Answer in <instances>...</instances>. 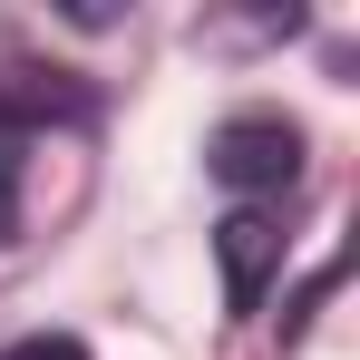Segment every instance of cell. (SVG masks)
Here are the masks:
<instances>
[{
  "label": "cell",
  "mask_w": 360,
  "mask_h": 360,
  "mask_svg": "<svg viewBox=\"0 0 360 360\" xmlns=\"http://www.w3.org/2000/svg\"><path fill=\"white\" fill-rule=\"evenodd\" d=\"M205 166L234 185L243 205H263V195H283V185L302 176V136H292L283 117H234V127H214Z\"/></svg>",
  "instance_id": "cell-1"
},
{
  "label": "cell",
  "mask_w": 360,
  "mask_h": 360,
  "mask_svg": "<svg viewBox=\"0 0 360 360\" xmlns=\"http://www.w3.org/2000/svg\"><path fill=\"white\" fill-rule=\"evenodd\" d=\"M214 263H224V302H234V311H263V283H273V263H283L273 214H263V205H234V214L214 224Z\"/></svg>",
  "instance_id": "cell-2"
},
{
  "label": "cell",
  "mask_w": 360,
  "mask_h": 360,
  "mask_svg": "<svg viewBox=\"0 0 360 360\" xmlns=\"http://www.w3.org/2000/svg\"><path fill=\"white\" fill-rule=\"evenodd\" d=\"M10 214H20V127L0 117V234H10Z\"/></svg>",
  "instance_id": "cell-3"
},
{
  "label": "cell",
  "mask_w": 360,
  "mask_h": 360,
  "mask_svg": "<svg viewBox=\"0 0 360 360\" xmlns=\"http://www.w3.org/2000/svg\"><path fill=\"white\" fill-rule=\"evenodd\" d=\"M0 360H88L78 341H20V351H0Z\"/></svg>",
  "instance_id": "cell-4"
}]
</instances>
